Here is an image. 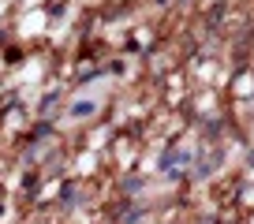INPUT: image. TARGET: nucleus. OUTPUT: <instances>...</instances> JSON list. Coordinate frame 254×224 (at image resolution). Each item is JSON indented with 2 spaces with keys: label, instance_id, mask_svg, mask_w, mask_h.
Returning <instances> with one entry per match:
<instances>
[{
  "label": "nucleus",
  "instance_id": "nucleus-1",
  "mask_svg": "<svg viewBox=\"0 0 254 224\" xmlns=\"http://www.w3.org/2000/svg\"><path fill=\"white\" fill-rule=\"evenodd\" d=\"M90 112H94V101H79L75 105V116H90Z\"/></svg>",
  "mask_w": 254,
  "mask_h": 224
}]
</instances>
